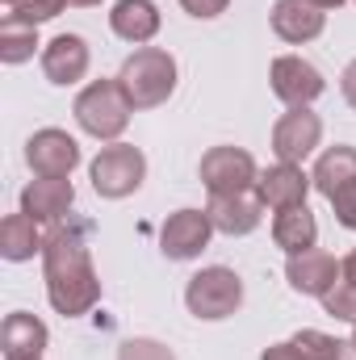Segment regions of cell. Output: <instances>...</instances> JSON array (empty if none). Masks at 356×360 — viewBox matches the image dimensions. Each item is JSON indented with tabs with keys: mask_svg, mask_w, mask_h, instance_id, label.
<instances>
[{
	"mask_svg": "<svg viewBox=\"0 0 356 360\" xmlns=\"http://www.w3.org/2000/svg\"><path fill=\"white\" fill-rule=\"evenodd\" d=\"M42 276L46 297L63 319H80L101 302V281L92 269L89 243L80 226H55L42 243Z\"/></svg>",
	"mask_w": 356,
	"mask_h": 360,
	"instance_id": "cell-1",
	"label": "cell"
},
{
	"mask_svg": "<svg viewBox=\"0 0 356 360\" xmlns=\"http://www.w3.org/2000/svg\"><path fill=\"white\" fill-rule=\"evenodd\" d=\"M117 80H122V89H126L134 109H155L177 92V59L168 51H160V46H139L122 63Z\"/></svg>",
	"mask_w": 356,
	"mask_h": 360,
	"instance_id": "cell-2",
	"label": "cell"
},
{
	"mask_svg": "<svg viewBox=\"0 0 356 360\" xmlns=\"http://www.w3.org/2000/svg\"><path fill=\"white\" fill-rule=\"evenodd\" d=\"M72 113H76V126H80L84 134L113 143V139L130 126L134 105H130V96L122 89V80H92L89 89L76 96Z\"/></svg>",
	"mask_w": 356,
	"mask_h": 360,
	"instance_id": "cell-3",
	"label": "cell"
},
{
	"mask_svg": "<svg viewBox=\"0 0 356 360\" xmlns=\"http://www.w3.org/2000/svg\"><path fill=\"white\" fill-rule=\"evenodd\" d=\"M184 306H189L193 319H205V323L231 319L243 306V281H239V272L214 264V269H201L197 276H189Z\"/></svg>",
	"mask_w": 356,
	"mask_h": 360,
	"instance_id": "cell-4",
	"label": "cell"
},
{
	"mask_svg": "<svg viewBox=\"0 0 356 360\" xmlns=\"http://www.w3.org/2000/svg\"><path fill=\"white\" fill-rule=\"evenodd\" d=\"M310 180L331 201L336 222L344 231H356V147H327L319 155Z\"/></svg>",
	"mask_w": 356,
	"mask_h": 360,
	"instance_id": "cell-5",
	"label": "cell"
},
{
	"mask_svg": "<svg viewBox=\"0 0 356 360\" xmlns=\"http://www.w3.org/2000/svg\"><path fill=\"white\" fill-rule=\"evenodd\" d=\"M143 176H147V160H143V151L130 147V143H109V147H101V155L89 164L92 188H96L101 197H109V201L130 197V193L143 184Z\"/></svg>",
	"mask_w": 356,
	"mask_h": 360,
	"instance_id": "cell-6",
	"label": "cell"
},
{
	"mask_svg": "<svg viewBox=\"0 0 356 360\" xmlns=\"http://www.w3.org/2000/svg\"><path fill=\"white\" fill-rule=\"evenodd\" d=\"M256 180H260V168L243 147H210L201 155V184L210 188V197L252 193Z\"/></svg>",
	"mask_w": 356,
	"mask_h": 360,
	"instance_id": "cell-7",
	"label": "cell"
},
{
	"mask_svg": "<svg viewBox=\"0 0 356 360\" xmlns=\"http://www.w3.org/2000/svg\"><path fill=\"white\" fill-rule=\"evenodd\" d=\"M268 80H272V92H276L289 109H310V101H319L323 89H327V80L319 76V68L306 63L302 55H281V59H272Z\"/></svg>",
	"mask_w": 356,
	"mask_h": 360,
	"instance_id": "cell-8",
	"label": "cell"
},
{
	"mask_svg": "<svg viewBox=\"0 0 356 360\" xmlns=\"http://www.w3.org/2000/svg\"><path fill=\"white\" fill-rule=\"evenodd\" d=\"M319 139H323L319 113H310V109H289V113H281L276 126H272V155H276L281 164H302L306 155H314Z\"/></svg>",
	"mask_w": 356,
	"mask_h": 360,
	"instance_id": "cell-9",
	"label": "cell"
},
{
	"mask_svg": "<svg viewBox=\"0 0 356 360\" xmlns=\"http://www.w3.org/2000/svg\"><path fill=\"white\" fill-rule=\"evenodd\" d=\"M25 164L34 168V176H72L80 168V143L68 130H38L25 143Z\"/></svg>",
	"mask_w": 356,
	"mask_h": 360,
	"instance_id": "cell-10",
	"label": "cell"
},
{
	"mask_svg": "<svg viewBox=\"0 0 356 360\" xmlns=\"http://www.w3.org/2000/svg\"><path fill=\"white\" fill-rule=\"evenodd\" d=\"M214 222L205 210H177L164 226H160V252L168 260H197L210 248Z\"/></svg>",
	"mask_w": 356,
	"mask_h": 360,
	"instance_id": "cell-11",
	"label": "cell"
},
{
	"mask_svg": "<svg viewBox=\"0 0 356 360\" xmlns=\"http://www.w3.org/2000/svg\"><path fill=\"white\" fill-rule=\"evenodd\" d=\"M89 42L80 38V34H59V38H51L46 46H42V76L51 80V84H59V89H72V84H80L84 76H89Z\"/></svg>",
	"mask_w": 356,
	"mask_h": 360,
	"instance_id": "cell-12",
	"label": "cell"
},
{
	"mask_svg": "<svg viewBox=\"0 0 356 360\" xmlns=\"http://www.w3.org/2000/svg\"><path fill=\"white\" fill-rule=\"evenodd\" d=\"M72 205H76L72 176H38L21 188V214H30L34 222H63Z\"/></svg>",
	"mask_w": 356,
	"mask_h": 360,
	"instance_id": "cell-13",
	"label": "cell"
},
{
	"mask_svg": "<svg viewBox=\"0 0 356 360\" xmlns=\"http://www.w3.org/2000/svg\"><path fill=\"white\" fill-rule=\"evenodd\" d=\"M205 214H210V222H214L218 235L239 239V235H252V231L260 226V218H265V201H260L256 188H252V193H235V197H210Z\"/></svg>",
	"mask_w": 356,
	"mask_h": 360,
	"instance_id": "cell-14",
	"label": "cell"
},
{
	"mask_svg": "<svg viewBox=\"0 0 356 360\" xmlns=\"http://www.w3.org/2000/svg\"><path fill=\"white\" fill-rule=\"evenodd\" d=\"M285 276H289V289L293 293H306V297H323L340 276V260L336 256H327V252H319V248H310V252H298V256H289V264H285Z\"/></svg>",
	"mask_w": 356,
	"mask_h": 360,
	"instance_id": "cell-15",
	"label": "cell"
},
{
	"mask_svg": "<svg viewBox=\"0 0 356 360\" xmlns=\"http://www.w3.org/2000/svg\"><path fill=\"white\" fill-rule=\"evenodd\" d=\"M314 188V180L302 172V164H272L260 172L256 180V193L268 210H293V205H306V193Z\"/></svg>",
	"mask_w": 356,
	"mask_h": 360,
	"instance_id": "cell-16",
	"label": "cell"
},
{
	"mask_svg": "<svg viewBox=\"0 0 356 360\" xmlns=\"http://www.w3.org/2000/svg\"><path fill=\"white\" fill-rule=\"evenodd\" d=\"M327 25V13L314 8L310 0H276L272 4V34L289 46H302V42H314Z\"/></svg>",
	"mask_w": 356,
	"mask_h": 360,
	"instance_id": "cell-17",
	"label": "cell"
},
{
	"mask_svg": "<svg viewBox=\"0 0 356 360\" xmlns=\"http://www.w3.org/2000/svg\"><path fill=\"white\" fill-rule=\"evenodd\" d=\"M51 331L42 319L25 314V310H13L0 327V348H4V360H42V348H46Z\"/></svg>",
	"mask_w": 356,
	"mask_h": 360,
	"instance_id": "cell-18",
	"label": "cell"
},
{
	"mask_svg": "<svg viewBox=\"0 0 356 360\" xmlns=\"http://www.w3.org/2000/svg\"><path fill=\"white\" fill-rule=\"evenodd\" d=\"M109 25L122 42L147 46L160 34V8H155V0H117L109 13Z\"/></svg>",
	"mask_w": 356,
	"mask_h": 360,
	"instance_id": "cell-19",
	"label": "cell"
},
{
	"mask_svg": "<svg viewBox=\"0 0 356 360\" xmlns=\"http://www.w3.org/2000/svg\"><path fill=\"white\" fill-rule=\"evenodd\" d=\"M272 243L285 252V256H298V252H310L319 243V222L306 205H293V210H276L272 218Z\"/></svg>",
	"mask_w": 356,
	"mask_h": 360,
	"instance_id": "cell-20",
	"label": "cell"
},
{
	"mask_svg": "<svg viewBox=\"0 0 356 360\" xmlns=\"http://www.w3.org/2000/svg\"><path fill=\"white\" fill-rule=\"evenodd\" d=\"M42 235H38V222L30 218V214H8L4 218V226H0V256L4 260H13V264H21V260H34V252H42Z\"/></svg>",
	"mask_w": 356,
	"mask_h": 360,
	"instance_id": "cell-21",
	"label": "cell"
},
{
	"mask_svg": "<svg viewBox=\"0 0 356 360\" xmlns=\"http://www.w3.org/2000/svg\"><path fill=\"white\" fill-rule=\"evenodd\" d=\"M34 46H38V25L13 21V17H4V21H0V59H4L8 68H17V63L34 59Z\"/></svg>",
	"mask_w": 356,
	"mask_h": 360,
	"instance_id": "cell-22",
	"label": "cell"
},
{
	"mask_svg": "<svg viewBox=\"0 0 356 360\" xmlns=\"http://www.w3.org/2000/svg\"><path fill=\"white\" fill-rule=\"evenodd\" d=\"M293 344L302 348V356H306V360H356V344H352V340H336V335L314 331V327L298 331V335H293Z\"/></svg>",
	"mask_w": 356,
	"mask_h": 360,
	"instance_id": "cell-23",
	"label": "cell"
},
{
	"mask_svg": "<svg viewBox=\"0 0 356 360\" xmlns=\"http://www.w3.org/2000/svg\"><path fill=\"white\" fill-rule=\"evenodd\" d=\"M63 4H68V0H17V4H8L4 17L25 21V25H42V21H51V17H59Z\"/></svg>",
	"mask_w": 356,
	"mask_h": 360,
	"instance_id": "cell-24",
	"label": "cell"
},
{
	"mask_svg": "<svg viewBox=\"0 0 356 360\" xmlns=\"http://www.w3.org/2000/svg\"><path fill=\"white\" fill-rule=\"evenodd\" d=\"M323 310L331 319H344V323H356V285H348L344 276L323 293Z\"/></svg>",
	"mask_w": 356,
	"mask_h": 360,
	"instance_id": "cell-25",
	"label": "cell"
},
{
	"mask_svg": "<svg viewBox=\"0 0 356 360\" xmlns=\"http://www.w3.org/2000/svg\"><path fill=\"white\" fill-rule=\"evenodd\" d=\"M117 360H177V356L164 344H155V340H126Z\"/></svg>",
	"mask_w": 356,
	"mask_h": 360,
	"instance_id": "cell-26",
	"label": "cell"
},
{
	"mask_svg": "<svg viewBox=\"0 0 356 360\" xmlns=\"http://www.w3.org/2000/svg\"><path fill=\"white\" fill-rule=\"evenodd\" d=\"M227 4H231V0H180V8H184L189 17H201V21H210V17L227 13Z\"/></svg>",
	"mask_w": 356,
	"mask_h": 360,
	"instance_id": "cell-27",
	"label": "cell"
},
{
	"mask_svg": "<svg viewBox=\"0 0 356 360\" xmlns=\"http://www.w3.org/2000/svg\"><path fill=\"white\" fill-rule=\"evenodd\" d=\"M260 360H306V356H302V348L289 340V344H272V348H265Z\"/></svg>",
	"mask_w": 356,
	"mask_h": 360,
	"instance_id": "cell-28",
	"label": "cell"
},
{
	"mask_svg": "<svg viewBox=\"0 0 356 360\" xmlns=\"http://www.w3.org/2000/svg\"><path fill=\"white\" fill-rule=\"evenodd\" d=\"M340 89H344V101L356 109V59L344 68V76H340Z\"/></svg>",
	"mask_w": 356,
	"mask_h": 360,
	"instance_id": "cell-29",
	"label": "cell"
},
{
	"mask_svg": "<svg viewBox=\"0 0 356 360\" xmlns=\"http://www.w3.org/2000/svg\"><path fill=\"white\" fill-rule=\"evenodd\" d=\"M340 269H344V281H348V285H356V248L344 256V260H340Z\"/></svg>",
	"mask_w": 356,
	"mask_h": 360,
	"instance_id": "cell-30",
	"label": "cell"
},
{
	"mask_svg": "<svg viewBox=\"0 0 356 360\" xmlns=\"http://www.w3.org/2000/svg\"><path fill=\"white\" fill-rule=\"evenodd\" d=\"M310 4H314V8H323V13H327V8H340V4H344V0H310Z\"/></svg>",
	"mask_w": 356,
	"mask_h": 360,
	"instance_id": "cell-31",
	"label": "cell"
},
{
	"mask_svg": "<svg viewBox=\"0 0 356 360\" xmlns=\"http://www.w3.org/2000/svg\"><path fill=\"white\" fill-rule=\"evenodd\" d=\"M92 4H101V0H68V8H92Z\"/></svg>",
	"mask_w": 356,
	"mask_h": 360,
	"instance_id": "cell-32",
	"label": "cell"
},
{
	"mask_svg": "<svg viewBox=\"0 0 356 360\" xmlns=\"http://www.w3.org/2000/svg\"><path fill=\"white\" fill-rule=\"evenodd\" d=\"M352 344H356V323H352Z\"/></svg>",
	"mask_w": 356,
	"mask_h": 360,
	"instance_id": "cell-33",
	"label": "cell"
},
{
	"mask_svg": "<svg viewBox=\"0 0 356 360\" xmlns=\"http://www.w3.org/2000/svg\"><path fill=\"white\" fill-rule=\"evenodd\" d=\"M4 4H17V0H4Z\"/></svg>",
	"mask_w": 356,
	"mask_h": 360,
	"instance_id": "cell-34",
	"label": "cell"
}]
</instances>
